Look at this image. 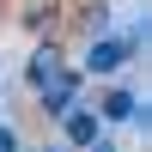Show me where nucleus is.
Listing matches in <instances>:
<instances>
[{
    "label": "nucleus",
    "mask_w": 152,
    "mask_h": 152,
    "mask_svg": "<svg viewBox=\"0 0 152 152\" xmlns=\"http://www.w3.org/2000/svg\"><path fill=\"white\" fill-rule=\"evenodd\" d=\"M134 49H140V37H91V49H85V73H116Z\"/></svg>",
    "instance_id": "nucleus-1"
},
{
    "label": "nucleus",
    "mask_w": 152,
    "mask_h": 152,
    "mask_svg": "<svg viewBox=\"0 0 152 152\" xmlns=\"http://www.w3.org/2000/svg\"><path fill=\"white\" fill-rule=\"evenodd\" d=\"M37 97H43V116H55V122H61L73 104H79V73H73V67H61L49 85H37Z\"/></svg>",
    "instance_id": "nucleus-2"
},
{
    "label": "nucleus",
    "mask_w": 152,
    "mask_h": 152,
    "mask_svg": "<svg viewBox=\"0 0 152 152\" xmlns=\"http://www.w3.org/2000/svg\"><path fill=\"white\" fill-rule=\"evenodd\" d=\"M61 134H67V146H97V140H104V122H97V110L73 104L67 116H61Z\"/></svg>",
    "instance_id": "nucleus-3"
},
{
    "label": "nucleus",
    "mask_w": 152,
    "mask_h": 152,
    "mask_svg": "<svg viewBox=\"0 0 152 152\" xmlns=\"http://www.w3.org/2000/svg\"><path fill=\"white\" fill-rule=\"evenodd\" d=\"M61 67H67V55H61V43H43V49L31 55V67H24V79H31V85H49V79H55Z\"/></svg>",
    "instance_id": "nucleus-4"
},
{
    "label": "nucleus",
    "mask_w": 152,
    "mask_h": 152,
    "mask_svg": "<svg viewBox=\"0 0 152 152\" xmlns=\"http://www.w3.org/2000/svg\"><path fill=\"white\" fill-rule=\"evenodd\" d=\"M140 116V104H134L128 85H116V91H104V104H97V122H134Z\"/></svg>",
    "instance_id": "nucleus-5"
},
{
    "label": "nucleus",
    "mask_w": 152,
    "mask_h": 152,
    "mask_svg": "<svg viewBox=\"0 0 152 152\" xmlns=\"http://www.w3.org/2000/svg\"><path fill=\"white\" fill-rule=\"evenodd\" d=\"M0 152H18V128L12 122H0Z\"/></svg>",
    "instance_id": "nucleus-6"
},
{
    "label": "nucleus",
    "mask_w": 152,
    "mask_h": 152,
    "mask_svg": "<svg viewBox=\"0 0 152 152\" xmlns=\"http://www.w3.org/2000/svg\"><path fill=\"white\" fill-rule=\"evenodd\" d=\"M91 152H116V146H104V140H97V146H91Z\"/></svg>",
    "instance_id": "nucleus-7"
},
{
    "label": "nucleus",
    "mask_w": 152,
    "mask_h": 152,
    "mask_svg": "<svg viewBox=\"0 0 152 152\" xmlns=\"http://www.w3.org/2000/svg\"><path fill=\"white\" fill-rule=\"evenodd\" d=\"M43 152H67V146H43Z\"/></svg>",
    "instance_id": "nucleus-8"
}]
</instances>
